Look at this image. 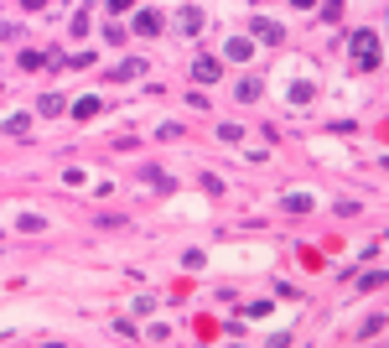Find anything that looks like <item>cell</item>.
Returning <instances> with one entry per match:
<instances>
[{
  "label": "cell",
  "instance_id": "6da1fadb",
  "mask_svg": "<svg viewBox=\"0 0 389 348\" xmlns=\"http://www.w3.org/2000/svg\"><path fill=\"white\" fill-rule=\"evenodd\" d=\"M348 52H353V63L364 73L379 68V37H374V32H353V47H348Z\"/></svg>",
  "mask_w": 389,
  "mask_h": 348
},
{
  "label": "cell",
  "instance_id": "7a4b0ae2",
  "mask_svg": "<svg viewBox=\"0 0 389 348\" xmlns=\"http://www.w3.org/2000/svg\"><path fill=\"white\" fill-rule=\"evenodd\" d=\"M177 26H182L187 37H197V32H203V11H192V6H187V11H177Z\"/></svg>",
  "mask_w": 389,
  "mask_h": 348
},
{
  "label": "cell",
  "instance_id": "3957f363",
  "mask_svg": "<svg viewBox=\"0 0 389 348\" xmlns=\"http://www.w3.org/2000/svg\"><path fill=\"white\" fill-rule=\"evenodd\" d=\"M161 32V16H156V11H140V16H136V37H156Z\"/></svg>",
  "mask_w": 389,
  "mask_h": 348
},
{
  "label": "cell",
  "instance_id": "277c9868",
  "mask_svg": "<svg viewBox=\"0 0 389 348\" xmlns=\"http://www.w3.org/2000/svg\"><path fill=\"white\" fill-rule=\"evenodd\" d=\"M254 37H260L265 47H275V42H280V37H286V32H280L275 21H254Z\"/></svg>",
  "mask_w": 389,
  "mask_h": 348
},
{
  "label": "cell",
  "instance_id": "5b68a950",
  "mask_svg": "<svg viewBox=\"0 0 389 348\" xmlns=\"http://www.w3.org/2000/svg\"><path fill=\"white\" fill-rule=\"evenodd\" d=\"M223 58H234V63H249V42H244V37H229V42H223Z\"/></svg>",
  "mask_w": 389,
  "mask_h": 348
},
{
  "label": "cell",
  "instance_id": "8992f818",
  "mask_svg": "<svg viewBox=\"0 0 389 348\" xmlns=\"http://www.w3.org/2000/svg\"><path fill=\"white\" fill-rule=\"evenodd\" d=\"M192 78H197V84H213V78H218V63H213V58H197V63H192Z\"/></svg>",
  "mask_w": 389,
  "mask_h": 348
},
{
  "label": "cell",
  "instance_id": "52a82bcc",
  "mask_svg": "<svg viewBox=\"0 0 389 348\" xmlns=\"http://www.w3.org/2000/svg\"><path fill=\"white\" fill-rule=\"evenodd\" d=\"M73 115H78V120H93V115H99V99H93V94H84V99L73 104Z\"/></svg>",
  "mask_w": 389,
  "mask_h": 348
},
{
  "label": "cell",
  "instance_id": "ba28073f",
  "mask_svg": "<svg viewBox=\"0 0 389 348\" xmlns=\"http://www.w3.org/2000/svg\"><path fill=\"white\" fill-rule=\"evenodd\" d=\"M239 99H244V104L260 99V78H244V84H239Z\"/></svg>",
  "mask_w": 389,
  "mask_h": 348
},
{
  "label": "cell",
  "instance_id": "9c48e42d",
  "mask_svg": "<svg viewBox=\"0 0 389 348\" xmlns=\"http://www.w3.org/2000/svg\"><path fill=\"white\" fill-rule=\"evenodd\" d=\"M140 73H145V63L130 58V63H119V73H114V78H140Z\"/></svg>",
  "mask_w": 389,
  "mask_h": 348
},
{
  "label": "cell",
  "instance_id": "30bf717a",
  "mask_svg": "<svg viewBox=\"0 0 389 348\" xmlns=\"http://www.w3.org/2000/svg\"><path fill=\"white\" fill-rule=\"evenodd\" d=\"M291 99L306 104V99H312V84H306V78H296V84H291Z\"/></svg>",
  "mask_w": 389,
  "mask_h": 348
},
{
  "label": "cell",
  "instance_id": "8fae6325",
  "mask_svg": "<svg viewBox=\"0 0 389 348\" xmlns=\"http://www.w3.org/2000/svg\"><path fill=\"white\" fill-rule=\"evenodd\" d=\"M286 208H291V213H306V208H312V198H306V193H291Z\"/></svg>",
  "mask_w": 389,
  "mask_h": 348
},
{
  "label": "cell",
  "instance_id": "7c38bea8",
  "mask_svg": "<svg viewBox=\"0 0 389 348\" xmlns=\"http://www.w3.org/2000/svg\"><path fill=\"white\" fill-rule=\"evenodd\" d=\"M343 16V0H322V21H338Z\"/></svg>",
  "mask_w": 389,
  "mask_h": 348
},
{
  "label": "cell",
  "instance_id": "4fadbf2b",
  "mask_svg": "<svg viewBox=\"0 0 389 348\" xmlns=\"http://www.w3.org/2000/svg\"><path fill=\"white\" fill-rule=\"evenodd\" d=\"M130 6H136V0H110V11H130Z\"/></svg>",
  "mask_w": 389,
  "mask_h": 348
},
{
  "label": "cell",
  "instance_id": "5bb4252c",
  "mask_svg": "<svg viewBox=\"0 0 389 348\" xmlns=\"http://www.w3.org/2000/svg\"><path fill=\"white\" fill-rule=\"evenodd\" d=\"M21 6H26V11H42V6H47V0H21Z\"/></svg>",
  "mask_w": 389,
  "mask_h": 348
},
{
  "label": "cell",
  "instance_id": "9a60e30c",
  "mask_svg": "<svg viewBox=\"0 0 389 348\" xmlns=\"http://www.w3.org/2000/svg\"><path fill=\"white\" fill-rule=\"evenodd\" d=\"M291 6H301V11H312V6H317V0H291Z\"/></svg>",
  "mask_w": 389,
  "mask_h": 348
}]
</instances>
